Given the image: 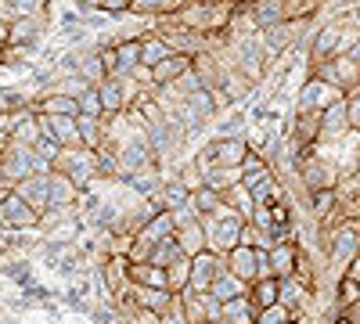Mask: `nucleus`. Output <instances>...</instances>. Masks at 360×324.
Masks as SVG:
<instances>
[{
    "label": "nucleus",
    "instance_id": "obj_1",
    "mask_svg": "<svg viewBox=\"0 0 360 324\" xmlns=\"http://www.w3.org/2000/svg\"><path fill=\"white\" fill-rule=\"evenodd\" d=\"M202 227H205V245H209V252L227 256L231 249L242 245L245 216H242V213H234V209H227V205H220L217 213L202 216Z\"/></svg>",
    "mask_w": 360,
    "mask_h": 324
},
{
    "label": "nucleus",
    "instance_id": "obj_2",
    "mask_svg": "<svg viewBox=\"0 0 360 324\" xmlns=\"http://www.w3.org/2000/svg\"><path fill=\"white\" fill-rule=\"evenodd\" d=\"M310 72L321 76L328 86H335L339 94L360 91V58L356 54H335V58H328V62L314 65Z\"/></svg>",
    "mask_w": 360,
    "mask_h": 324
},
{
    "label": "nucleus",
    "instance_id": "obj_3",
    "mask_svg": "<svg viewBox=\"0 0 360 324\" xmlns=\"http://www.w3.org/2000/svg\"><path fill=\"white\" fill-rule=\"evenodd\" d=\"M54 169L65 173L79 191H86L94 181H101V173H98V152H90V148H62Z\"/></svg>",
    "mask_w": 360,
    "mask_h": 324
},
{
    "label": "nucleus",
    "instance_id": "obj_4",
    "mask_svg": "<svg viewBox=\"0 0 360 324\" xmlns=\"http://www.w3.org/2000/svg\"><path fill=\"white\" fill-rule=\"evenodd\" d=\"M0 227H4L8 234L40 231V213L29 202H22V195H15V188H11V195L0 202Z\"/></svg>",
    "mask_w": 360,
    "mask_h": 324
},
{
    "label": "nucleus",
    "instance_id": "obj_5",
    "mask_svg": "<svg viewBox=\"0 0 360 324\" xmlns=\"http://www.w3.org/2000/svg\"><path fill=\"white\" fill-rule=\"evenodd\" d=\"M342 33H346V18H335V22H324L310 37V69L342 54Z\"/></svg>",
    "mask_w": 360,
    "mask_h": 324
},
{
    "label": "nucleus",
    "instance_id": "obj_6",
    "mask_svg": "<svg viewBox=\"0 0 360 324\" xmlns=\"http://www.w3.org/2000/svg\"><path fill=\"white\" fill-rule=\"evenodd\" d=\"M339 98H346V94H339L335 86H328L321 76H314L310 72V79L299 86V98H295V112H324L328 105H335Z\"/></svg>",
    "mask_w": 360,
    "mask_h": 324
},
{
    "label": "nucleus",
    "instance_id": "obj_7",
    "mask_svg": "<svg viewBox=\"0 0 360 324\" xmlns=\"http://www.w3.org/2000/svg\"><path fill=\"white\" fill-rule=\"evenodd\" d=\"M37 127L44 137L58 141L62 148H83L79 144V123H76V115H44L37 112Z\"/></svg>",
    "mask_w": 360,
    "mask_h": 324
},
{
    "label": "nucleus",
    "instance_id": "obj_8",
    "mask_svg": "<svg viewBox=\"0 0 360 324\" xmlns=\"http://www.w3.org/2000/svg\"><path fill=\"white\" fill-rule=\"evenodd\" d=\"M47 33V15H33V18H15L11 22V37H8V51L25 54L40 44V37Z\"/></svg>",
    "mask_w": 360,
    "mask_h": 324
},
{
    "label": "nucleus",
    "instance_id": "obj_9",
    "mask_svg": "<svg viewBox=\"0 0 360 324\" xmlns=\"http://www.w3.org/2000/svg\"><path fill=\"white\" fill-rule=\"evenodd\" d=\"M180 303H184L188 324H213V320H224V303L213 299L209 292H184V296H180Z\"/></svg>",
    "mask_w": 360,
    "mask_h": 324
},
{
    "label": "nucleus",
    "instance_id": "obj_10",
    "mask_svg": "<svg viewBox=\"0 0 360 324\" xmlns=\"http://www.w3.org/2000/svg\"><path fill=\"white\" fill-rule=\"evenodd\" d=\"M209 152H213V169H242L245 155L252 152L245 137H213L209 141Z\"/></svg>",
    "mask_w": 360,
    "mask_h": 324
},
{
    "label": "nucleus",
    "instance_id": "obj_11",
    "mask_svg": "<svg viewBox=\"0 0 360 324\" xmlns=\"http://www.w3.org/2000/svg\"><path fill=\"white\" fill-rule=\"evenodd\" d=\"M227 267V259L224 256H217V252H198V256H191V285L184 288V292H209V285L217 281V274ZM180 292V296H184Z\"/></svg>",
    "mask_w": 360,
    "mask_h": 324
},
{
    "label": "nucleus",
    "instance_id": "obj_12",
    "mask_svg": "<svg viewBox=\"0 0 360 324\" xmlns=\"http://www.w3.org/2000/svg\"><path fill=\"white\" fill-rule=\"evenodd\" d=\"M349 137V119H346V98L328 105L321 112V141L317 144H342Z\"/></svg>",
    "mask_w": 360,
    "mask_h": 324
},
{
    "label": "nucleus",
    "instance_id": "obj_13",
    "mask_svg": "<svg viewBox=\"0 0 360 324\" xmlns=\"http://www.w3.org/2000/svg\"><path fill=\"white\" fill-rule=\"evenodd\" d=\"M127 303H134V306H141V310H152V313H166L169 306H173V292L169 288H148V285H130L127 288V296H123ZM119 303V299H115Z\"/></svg>",
    "mask_w": 360,
    "mask_h": 324
},
{
    "label": "nucleus",
    "instance_id": "obj_14",
    "mask_svg": "<svg viewBox=\"0 0 360 324\" xmlns=\"http://www.w3.org/2000/svg\"><path fill=\"white\" fill-rule=\"evenodd\" d=\"M76 202H79V188L69 181L65 173L51 169L47 173V205L51 209H72Z\"/></svg>",
    "mask_w": 360,
    "mask_h": 324
},
{
    "label": "nucleus",
    "instance_id": "obj_15",
    "mask_svg": "<svg viewBox=\"0 0 360 324\" xmlns=\"http://www.w3.org/2000/svg\"><path fill=\"white\" fill-rule=\"evenodd\" d=\"M195 69V58L191 54H169L166 58V62H159L155 69H148V72H152V86H173L180 76H188Z\"/></svg>",
    "mask_w": 360,
    "mask_h": 324
},
{
    "label": "nucleus",
    "instance_id": "obj_16",
    "mask_svg": "<svg viewBox=\"0 0 360 324\" xmlns=\"http://www.w3.org/2000/svg\"><path fill=\"white\" fill-rule=\"evenodd\" d=\"M259 252L263 249H252V245H238V249H231L224 259H227V271L234 274V278H242L245 285H252L256 281V267H259Z\"/></svg>",
    "mask_w": 360,
    "mask_h": 324
},
{
    "label": "nucleus",
    "instance_id": "obj_17",
    "mask_svg": "<svg viewBox=\"0 0 360 324\" xmlns=\"http://www.w3.org/2000/svg\"><path fill=\"white\" fill-rule=\"evenodd\" d=\"M188 198H191V191H188V184L180 181L176 173H166V181H162V188H159V195L152 198L159 209H166V213H173V209H180V205H188Z\"/></svg>",
    "mask_w": 360,
    "mask_h": 324
},
{
    "label": "nucleus",
    "instance_id": "obj_18",
    "mask_svg": "<svg viewBox=\"0 0 360 324\" xmlns=\"http://www.w3.org/2000/svg\"><path fill=\"white\" fill-rule=\"evenodd\" d=\"M15 195H22V202H29L44 216L51 209V205H47V173H33V176H25V181H18Z\"/></svg>",
    "mask_w": 360,
    "mask_h": 324
},
{
    "label": "nucleus",
    "instance_id": "obj_19",
    "mask_svg": "<svg viewBox=\"0 0 360 324\" xmlns=\"http://www.w3.org/2000/svg\"><path fill=\"white\" fill-rule=\"evenodd\" d=\"M266 256H270V271H274V278H295V267H299V242H278Z\"/></svg>",
    "mask_w": 360,
    "mask_h": 324
},
{
    "label": "nucleus",
    "instance_id": "obj_20",
    "mask_svg": "<svg viewBox=\"0 0 360 324\" xmlns=\"http://www.w3.org/2000/svg\"><path fill=\"white\" fill-rule=\"evenodd\" d=\"M184 4H188V0H130V15H141V18L159 22V18L176 15Z\"/></svg>",
    "mask_w": 360,
    "mask_h": 324
},
{
    "label": "nucleus",
    "instance_id": "obj_21",
    "mask_svg": "<svg viewBox=\"0 0 360 324\" xmlns=\"http://www.w3.org/2000/svg\"><path fill=\"white\" fill-rule=\"evenodd\" d=\"M173 238H176L180 249H184V256H198V252L209 249V245H205V227H202V220L180 223V227L173 231Z\"/></svg>",
    "mask_w": 360,
    "mask_h": 324
},
{
    "label": "nucleus",
    "instance_id": "obj_22",
    "mask_svg": "<svg viewBox=\"0 0 360 324\" xmlns=\"http://www.w3.org/2000/svg\"><path fill=\"white\" fill-rule=\"evenodd\" d=\"M173 54V47L155 33V29H152V33H144L141 37V69H155L159 62H166V58Z\"/></svg>",
    "mask_w": 360,
    "mask_h": 324
},
{
    "label": "nucleus",
    "instance_id": "obj_23",
    "mask_svg": "<svg viewBox=\"0 0 360 324\" xmlns=\"http://www.w3.org/2000/svg\"><path fill=\"white\" fill-rule=\"evenodd\" d=\"M209 296L213 299H220V303H227V299H238V296H249V285L242 281V278H234L227 267L217 274V281L209 285Z\"/></svg>",
    "mask_w": 360,
    "mask_h": 324
},
{
    "label": "nucleus",
    "instance_id": "obj_24",
    "mask_svg": "<svg viewBox=\"0 0 360 324\" xmlns=\"http://www.w3.org/2000/svg\"><path fill=\"white\" fill-rule=\"evenodd\" d=\"M220 198H224L227 209H234V213H242L245 220H252V213H256V198H252V191H249L242 181L231 184V188H224V191H220Z\"/></svg>",
    "mask_w": 360,
    "mask_h": 324
},
{
    "label": "nucleus",
    "instance_id": "obj_25",
    "mask_svg": "<svg viewBox=\"0 0 360 324\" xmlns=\"http://www.w3.org/2000/svg\"><path fill=\"white\" fill-rule=\"evenodd\" d=\"M83 79H86V86H101L112 72H108V65H105V54L101 51H94L90 47L86 54H83V62H79V69H76Z\"/></svg>",
    "mask_w": 360,
    "mask_h": 324
},
{
    "label": "nucleus",
    "instance_id": "obj_26",
    "mask_svg": "<svg viewBox=\"0 0 360 324\" xmlns=\"http://www.w3.org/2000/svg\"><path fill=\"white\" fill-rule=\"evenodd\" d=\"M176 231V223H173V213H166V209H159L152 220H148L141 231H137V238H144L148 245H155V242H162V238H169V234Z\"/></svg>",
    "mask_w": 360,
    "mask_h": 324
},
{
    "label": "nucleus",
    "instance_id": "obj_27",
    "mask_svg": "<svg viewBox=\"0 0 360 324\" xmlns=\"http://www.w3.org/2000/svg\"><path fill=\"white\" fill-rule=\"evenodd\" d=\"M76 123H79V144L90 152H101L105 148V123L94 119V115H76Z\"/></svg>",
    "mask_w": 360,
    "mask_h": 324
},
{
    "label": "nucleus",
    "instance_id": "obj_28",
    "mask_svg": "<svg viewBox=\"0 0 360 324\" xmlns=\"http://www.w3.org/2000/svg\"><path fill=\"white\" fill-rule=\"evenodd\" d=\"M256 306H252V299L249 296H238V299H227L224 303V320H231V324H256Z\"/></svg>",
    "mask_w": 360,
    "mask_h": 324
},
{
    "label": "nucleus",
    "instance_id": "obj_29",
    "mask_svg": "<svg viewBox=\"0 0 360 324\" xmlns=\"http://www.w3.org/2000/svg\"><path fill=\"white\" fill-rule=\"evenodd\" d=\"M249 299L256 310H266L278 303V278H263V281H252L249 285Z\"/></svg>",
    "mask_w": 360,
    "mask_h": 324
},
{
    "label": "nucleus",
    "instance_id": "obj_30",
    "mask_svg": "<svg viewBox=\"0 0 360 324\" xmlns=\"http://www.w3.org/2000/svg\"><path fill=\"white\" fill-rule=\"evenodd\" d=\"M166 278H169V292H173V296H180V292L191 285V256H180L176 263H169Z\"/></svg>",
    "mask_w": 360,
    "mask_h": 324
},
{
    "label": "nucleus",
    "instance_id": "obj_31",
    "mask_svg": "<svg viewBox=\"0 0 360 324\" xmlns=\"http://www.w3.org/2000/svg\"><path fill=\"white\" fill-rule=\"evenodd\" d=\"M180 256H184V249H180L176 245V238H173V234H169V238H162V242H155L152 245V259H148V263H155V267H169V263H176Z\"/></svg>",
    "mask_w": 360,
    "mask_h": 324
},
{
    "label": "nucleus",
    "instance_id": "obj_32",
    "mask_svg": "<svg viewBox=\"0 0 360 324\" xmlns=\"http://www.w3.org/2000/svg\"><path fill=\"white\" fill-rule=\"evenodd\" d=\"M191 205L198 209V216H209V213H217L220 205H224V198H220V191H217V188L202 184L198 191H191Z\"/></svg>",
    "mask_w": 360,
    "mask_h": 324
},
{
    "label": "nucleus",
    "instance_id": "obj_33",
    "mask_svg": "<svg viewBox=\"0 0 360 324\" xmlns=\"http://www.w3.org/2000/svg\"><path fill=\"white\" fill-rule=\"evenodd\" d=\"M76 4H79L83 11H105V15H112V18H119V15L130 11V0H76Z\"/></svg>",
    "mask_w": 360,
    "mask_h": 324
},
{
    "label": "nucleus",
    "instance_id": "obj_34",
    "mask_svg": "<svg viewBox=\"0 0 360 324\" xmlns=\"http://www.w3.org/2000/svg\"><path fill=\"white\" fill-rule=\"evenodd\" d=\"M335 303H339V306L360 303V285H356L349 274H339V278H335Z\"/></svg>",
    "mask_w": 360,
    "mask_h": 324
},
{
    "label": "nucleus",
    "instance_id": "obj_35",
    "mask_svg": "<svg viewBox=\"0 0 360 324\" xmlns=\"http://www.w3.org/2000/svg\"><path fill=\"white\" fill-rule=\"evenodd\" d=\"M79 115H94V119H101V115H105V105H101L98 86H86V91L79 94Z\"/></svg>",
    "mask_w": 360,
    "mask_h": 324
},
{
    "label": "nucleus",
    "instance_id": "obj_36",
    "mask_svg": "<svg viewBox=\"0 0 360 324\" xmlns=\"http://www.w3.org/2000/svg\"><path fill=\"white\" fill-rule=\"evenodd\" d=\"M295 317L281 306V303H274V306H266V310H259L256 313V324H292Z\"/></svg>",
    "mask_w": 360,
    "mask_h": 324
},
{
    "label": "nucleus",
    "instance_id": "obj_37",
    "mask_svg": "<svg viewBox=\"0 0 360 324\" xmlns=\"http://www.w3.org/2000/svg\"><path fill=\"white\" fill-rule=\"evenodd\" d=\"M346 119H349V134L360 137V91L346 94Z\"/></svg>",
    "mask_w": 360,
    "mask_h": 324
},
{
    "label": "nucleus",
    "instance_id": "obj_38",
    "mask_svg": "<svg viewBox=\"0 0 360 324\" xmlns=\"http://www.w3.org/2000/svg\"><path fill=\"white\" fill-rule=\"evenodd\" d=\"M33 148H37V155H40V159H47L51 166L58 162V155H62V144H58V141H51V137H40V141L33 144Z\"/></svg>",
    "mask_w": 360,
    "mask_h": 324
},
{
    "label": "nucleus",
    "instance_id": "obj_39",
    "mask_svg": "<svg viewBox=\"0 0 360 324\" xmlns=\"http://www.w3.org/2000/svg\"><path fill=\"white\" fill-rule=\"evenodd\" d=\"M11 141V115H0V148Z\"/></svg>",
    "mask_w": 360,
    "mask_h": 324
},
{
    "label": "nucleus",
    "instance_id": "obj_40",
    "mask_svg": "<svg viewBox=\"0 0 360 324\" xmlns=\"http://www.w3.org/2000/svg\"><path fill=\"white\" fill-rule=\"evenodd\" d=\"M8 37H11V22L0 18V51H8Z\"/></svg>",
    "mask_w": 360,
    "mask_h": 324
},
{
    "label": "nucleus",
    "instance_id": "obj_41",
    "mask_svg": "<svg viewBox=\"0 0 360 324\" xmlns=\"http://www.w3.org/2000/svg\"><path fill=\"white\" fill-rule=\"evenodd\" d=\"M342 274H349V278H353V281H356V285H360V256H356V259H353V263H349V267H346V271H342Z\"/></svg>",
    "mask_w": 360,
    "mask_h": 324
},
{
    "label": "nucleus",
    "instance_id": "obj_42",
    "mask_svg": "<svg viewBox=\"0 0 360 324\" xmlns=\"http://www.w3.org/2000/svg\"><path fill=\"white\" fill-rule=\"evenodd\" d=\"M213 324H231V320H213Z\"/></svg>",
    "mask_w": 360,
    "mask_h": 324
}]
</instances>
